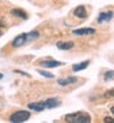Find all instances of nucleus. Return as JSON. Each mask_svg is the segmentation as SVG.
Returning a JSON list of instances; mask_svg holds the SVG:
<instances>
[{
  "instance_id": "obj_7",
  "label": "nucleus",
  "mask_w": 114,
  "mask_h": 123,
  "mask_svg": "<svg viewBox=\"0 0 114 123\" xmlns=\"http://www.w3.org/2000/svg\"><path fill=\"white\" fill-rule=\"evenodd\" d=\"M77 78L76 76H68L65 79H59L58 80V84L61 85V86H68V85H72V84H75L77 83Z\"/></svg>"
},
{
  "instance_id": "obj_22",
  "label": "nucleus",
  "mask_w": 114,
  "mask_h": 123,
  "mask_svg": "<svg viewBox=\"0 0 114 123\" xmlns=\"http://www.w3.org/2000/svg\"><path fill=\"white\" fill-rule=\"evenodd\" d=\"M3 36V32H1V31H0V37H1Z\"/></svg>"
},
{
  "instance_id": "obj_8",
  "label": "nucleus",
  "mask_w": 114,
  "mask_h": 123,
  "mask_svg": "<svg viewBox=\"0 0 114 123\" xmlns=\"http://www.w3.org/2000/svg\"><path fill=\"white\" fill-rule=\"evenodd\" d=\"M74 15H75L76 17H79V18H86L88 14H87L86 7H85V6H82V5H80V6L75 7V10H74Z\"/></svg>"
},
{
  "instance_id": "obj_6",
  "label": "nucleus",
  "mask_w": 114,
  "mask_h": 123,
  "mask_svg": "<svg viewBox=\"0 0 114 123\" xmlns=\"http://www.w3.org/2000/svg\"><path fill=\"white\" fill-rule=\"evenodd\" d=\"M27 42V38H26V33H22V35H18L14 41H12V47L15 48H18V47H22L25 43Z\"/></svg>"
},
{
  "instance_id": "obj_18",
  "label": "nucleus",
  "mask_w": 114,
  "mask_h": 123,
  "mask_svg": "<svg viewBox=\"0 0 114 123\" xmlns=\"http://www.w3.org/2000/svg\"><path fill=\"white\" fill-rule=\"evenodd\" d=\"M15 73H17V74H22V75H25V76H28L29 78V74H27V73H25V71H22V70H14Z\"/></svg>"
},
{
  "instance_id": "obj_9",
  "label": "nucleus",
  "mask_w": 114,
  "mask_h": 123,
  "mask_svg": "<svg viewBox=\"0 0 114 123\" xmlns=\"http://www.w3.org/2000/svg\"><path fill=\"white\" fill-rule=\"evenodd\" d=\"M28 108L32 110V111H44L46 110V105H44V101H40V102H32V104H28Z\"/></svg>"
},
{
  "instance_id": "obj_5",
  "label": "nucleus",
  "mask_w": 114,
  "mask_h": 123,
  "mask_svg": "<svg viewBox=\"0 0 114 123\" xmlns=\"http://www.w3.org/2000/svg\"><path fill=\"white\" fill-rule=\"evenodd\" d=\"M40 65L44 67V68H58L60 65H64L63 62H58V60H53V59H50V60H42L40 62Z\"/></svg>"
},
{
  "instance_id": "obj_11",
  "label": "nucleus",
  "mask_w": 114,
  "mask_h": 123,
  "mask_svg": "<svg viewBox=\"0 0 114 123\" xmlns=\"http://www.w3.org/2000/svg\"><path fill=\"white\" fill-rule=\"evenodd\" d=\"M57 47L61 50H69L74 47V42H71V41H60V42L57 43Z\"/></svg>"
},
{
  "instance_id": "obj_16",
  "label": "nucleus",
  "mask_w": 114,
  "mask_h": 123,
  "mask_svg": "<svg viewBox=\"0 0 114 123\" xmlns=\"http://www.w3.org/2000/svg\"><path fill=\"white\" fill-rule=\"evenodd\" d=\"M38 73H39L40 75H43L44 78H49V79H53V78H54L53 74L49 73V71H46V70H38Z\"/></svg>"
},
{
  "instance_id": "obj_19",
  "label": "nucleus",
  "mask_w": 114,
  "mask_h": 123,
  "mask_svg": "<svg viewBox=\"0 0 114 123\" xmlns=\"http://www.w3.org/2000/svg\"><path fill=\"white\" fill-rule=\"evenodd\" d=\"M112 121H113V117H106V118H104V122H106V123H107V122H112Z\"/></svg>"
},
{
  "instance_id": "obj_12",
  "label": "nucleus",
  "mask_w": 114,
  "mask_h": 123,
  "mask_svg": "<svg viewBox=\"0 0 114 123\" xmlns=\"http://www.w3.org/2000/svg\"><path fill=\"white\" fill-rule=\"evenodd\" d=\"M90 65V60H84L79 64H74L72 65V70L74 71H81V70H85L87 67Z\"/></svg>"
},
{
  "instance_id": "obj_2",
  "label": "nucleus",
  "mask_w": 114,
  "mask_h": 123,
  "mask_svg": "<svg viewBox=\"0 0 114 123\" xmlns=\"http://www.w3.org/2000/svg\"><path fill=\"white\" fill-rule=\"evenodd\" d=\"M29 118H31L29 112L25 111V110H21V111H17V112H15V113L11 115V117H10V122H12V123H23V122H26Z\"/></svg>"
},
{
  "instance_id": "obj_13",
  "label": "nucleus",
  "mask_w": 114,
  "mask_h": 123,
  "mask_svg": "<svg viewBox=\"0 0 114 123\" xmlns=\"http://www.w3.org/2000/svg\"><path fill=\"white\" fill-rule=\"evenodd\" d=\"M11 14L16 17H20V18H22V20H27L28 18V15L23 11V10L21 9H12L11 10Z\"/></svg>"
},
{
  "instance_id": "obj_15",
  "label": "nucleus",
  "mask_w": 114,
  "mask_h": 123,
  "mask_svg": "<svg viewBox=\"0 0 114 123\" xmlns=\"http://www.w3.org/2000/svg\"><path fill=\"white\" fill-rule=\"evenodd\" d=\"M104 81H110V80H113V78H114V71L113 70H108V71H106L104 73Z\"/></svg>"
},
{
  "instance_id": "obj_23",
  "label": "nucleus",
  "mask_w": 114,
  "mask_h": 123,
  "mask_svg": "<svg viewBox=\"0 0 114 123\" xmlns=\"http://www.w3.org/2000/svg\"><path fill=\"white\" fill-rule=\"evenodd\" d=\"M0 79H3V74H0Z\"/></svg>"
},
{
  "instance_id": "obj_20",
  "label": "nucleus",
  "mask_w": 114,
  "mask_h": 123,
  "mask_svg": "<svg viewBox=\"0 0 114 123\" xmlns=\"http://www.w3.org/2000/svg\"><path fill=\"white\" fill-rule=\"evenodd\" d=\"M110 112H112V113H114V107H113V106L110 107Z\"/></svg>"
},
{
  "instance_id": "obj_21",
  "label": "nucleus",
  "mask_w": 114,
  "mask_h": 123,
  "mask_svg": "<svg viewBox=\"0 0 114 123\" xmlns=\"http://www.w3.org/2000/svg\"><path fill=\"white\" fill-rule=\"evenodd\" d=\"M0 26H3V22H1V20H0Z\"/></svg>"
},
{
  "instance_id": "obj_3",
  "label": "nucleus",
  "mask_w": 114,
  "mask_h": 123,
  "mask_svg": "<svg viewBox=\"0 0 114 123\" xmlns=\"http://www.w3.org/2000/svg\"><path fill=\"white\" fill-rule=\"evenodd\" d=\"M95 32H96V30L92 27H84V28H77V30L72 31V33L76 36H88V35H93Z\"/></svg>"
},
{
  "instance_id": "obj_14",
  "label": "nucleus",
  "mask_w": 114,
  "mask_h": 123,
  "mask_svg": "<svg viewBox=\"0 0 114 123\" xmlns=\"http://www.w3.org/2000/svg\"><path fill=\"white\" fill-rule=\"evenodd\" d=\"M38 37H39V32H38V31H31V32H27V33H26L27 42H29V41H33V39H37Z\"/></svg>"
},
{
  "instance_id": "obj_1",
  "label": "nucleus",
  "mask_w": 114,
  "mask_h": 123,
  "mask_svg": "<svg viewBox=\"0 0 114 123\" xmlns=\"http://www.w3.org/2000/svg\"><path fill=\"white\" fill-rule=\"evenodd\" d=\"M65 121L68 123H90L91 116L86 112H75L65 116Z\"/></svg>"
},
{
  "instance_id": "obj_17",
  "label": "nucleus",
  "mask_w": 114,
  "mask_h": 123,
  "mask_svg": "<svg viewBox=\"0 0 114 123\" xmlns=\"http://www.w3.org/2000/svg\"><path fill=\"white\" fill-rule=\"evenodd\" d=\"M113 95H114V90L110 89V90H108L104 94V97H113Z\"/></svg>"
},
{
  "instance_id": "obj_4",
  "label": "nucleus",
  "mask_w": 114,
  "mask_h": 123,
  "mask_svg": "<svg viewBox=\"0 0 114 123\" xmlns=\"http://www.w3.org/2000/svg\"><path fill=\"white\" fill-rule=\"evenodd\" d=\"M112 18H113V11H102L97 17V22L98 24L109 22Z\"/></svg>"
},
{
  "instance_id": "obj_10",
  "label": "nucleus",
  "mask_w": 114,
  "mask_h": 123,
  "mask_svg": "<svg viewBox=\"0 0 114 123\" xmlns=\"http://www.w3.org/2000/svg\"><path fill=\"white\" fill-rule=\"evenodd\" d=\"M44 105H46V108H55V107L60 106V101L57 97H51V98H48L44 101Z\"/></svg>"
}]
</instances>
